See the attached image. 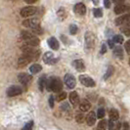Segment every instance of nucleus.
Segmentation results:
<instances>
[{"mask_svg":"<svg viewBox=\"0 0 130 130\" xmlns=\"http://www.w3.org/2000/svg\"><path fill=\"white\" fill-rule=\"evenodd\" d=\"M129 65H130V59H129Z\"/></svg>","mask_w":130,"mask_h":130,"instance_id":"de8ad7c7","label":"nucleus"},{"mask_svg":"<svg viewBox=\"0 0 130 130\" xmlns=\"http://www.w3.org/2000/svg\"><path fill=\"white\" fill-rule=\"evenodd\" d=\"M66 16H67V13H66L65 9L64 8H60L58 11V17L61 19V21H63V20L65 19Z\"/></svg>","mask_w":130,"mask_h":130,"instance_id":"c85d7f7f","label":"nucleus"},{"mask_svg":"<svg viewBox=\"0 0 130 130\" xmlns=\"http://www.w3.org/2000/svg\"><path fill=\"white\" fill-rule=\"evenodd\" d=\"M86 122L89 126H92V125L95 124V122H96V115H95L94 111H91V112L88 113V116L86 117Z\"/></svg>","mask_w":130,"mask_h":130,"instance_id":"a211bd4d","label":"nucleus"},{"mask_svg":"<svg viewBox=\"0 0 130 130\" xmlns=\"http://www.w3.org/2000/svg\"><path fill=\"white\" fill-rule=\"evenodd\" d=\"M92 1H93V3L95 5H99V0H92Z\"/></svg>","mask_w":130,"mask_h":130,"instance_id":"49530a36","label":"nucleus"},{"mask_svg":"<svg viewBox=\"0 0 130 130\" xmlns=\"http://www.w3.org/2000/svg\"><path fill=\"white\" fill-rule=\"evenodd\" d=\"M18 79H19V81L22 83V84L26 85V84H28V83L31 81L32 76H31L30 74H28V73L22 72V73H20L19 75H18Z\"/></svg>","mask_w":130,"mask_h":130,"instance_id":"9b49d317","label":"nucleus"},{"mask_svg":"<svg viewBox=\"0 0 130 130\" xmlns=\"http://www.w3.org/2000/svg\"><path fill=\"white\" fill-rule=\"evenodd\" d=\"M77 30H78V28L75 25H72V26H70V32H71V34H72V35L76 34Z\"/></svg>","mask_w":130,"mask_h":130,"instance_id":"473e14b6","label":"nucleus"},{"mask_svg":"<svg viewBox=\"0 0 130 130\" xmlns=\"http://www.w3.org/2000/svg\"><path fill=\"white\" fill-rule=\"evenodd\" d=\"M36 1H38V0H25V2H26V3H28V4H33V3H35Z\"/></svg>","mask_w":130,"mask_h":130,"instance_id":"79ce46f5","label":"nucleus"},{"mask_svg":"<svg viewBox=\"0 0 130 130\" xmlns=\"http://www.w3.org/2000/svg\"><path fill=\"white\" fill-rule=\"evenodd\" d=\"M75 120H76L77 123H82L85 120L84 115H83V113H77V115L75 116Z\"/></svg>","mask_w":130,"mask_h":130,"instance_id":"c756f323","label":"nucleus"},{"mask_svg":"<svg viewBox=\"0 0 130 130\" xmlns=\"http://www.w3.org/2000/svg\"><path fill=\"white\" fill-rule=\"evenodd\" d=\"M116 25L117 26H125V25H127L128 23H130V13H127V14H124L122 16H120V17H118L117 19H116Z\"/></svg>","mask_w":130,"mask_h":130,"instance_id":"6e6552de","label":"nucleus"},{"mask_svg":"<svg viewBox=\"0 0 130 130\" xmlns=\"http://www.w3.org/2000/svg\"><path fill=\"white\" fill-rule=\"evenodd\" d=\"M79 80H80L81 84H83L86 87H94L96 85L95 84V81L90 76H88V75H84V74L80 75L79 76Z\"/></svg>","mask_w":130,"mask_h":130,"instance_id":"0eeeda50","label":"nucleus"},{"mask_svg":"<svg viewBox=\"0 0 130 130\" xmlns=\"http://www.w3.org/2000/svg\"><path fill=\"white\" fill-rule=\"evenodd\" d=\"M107 52V45L106 44H103L102 45V49H101V54H105V53Z\"/></svg>","mask_w":130,"mask_h":130,"instance_id":"ea45409f","label":"nucleus"},{"mask_svg":"<svg viewBox=\"0 0 130 130\" xmlns=\"http://www.w3.org/2000/svg\"><path fill=\"white\" fill-rule=\"evenodd\" d=\"M70 102L72 103V105L73 107H77L80 104V101H79V96L75 91L72 92L70 94Z\"/></svg>","mask_w":130,"mask_h":130,"instance_id":"2eb2a0df","label":"nucleus"},{"mask_svg":"<svg viewBox=\"0 0 130 130\" xmlns=\"http://www.w3.org/2000/svg\"><path fill=\"white\" fill-rule=\"evenodd\" d=\"M22 38L25 40V42L27 45L32 46V47L39 45V42H40V40L36 35H34L32 32L26 31V30L22 31Z\"/></svg>","mask_w":130,"mask_h":130,"instance_id":"f03ea898","label":"nucleus"},{"mask_svg":"<svg viewBox=\"0 0 130 130\" xmlns=\"http://www.w3.org/2000/svg\"><path fill=\"white\" fill-rule=\"evenodd\" d=\"M14 1H17V0H14Z\"/></svg>","mask_w":130,"mask_h":130,"instance_id":"09e8293b","label":"nucleus"},{"mask_svg":"<svg viewBox=\"0 0 130 130\" xmlns=\"http://www.w3.org/2000/svg\"><path fill=\"white\" fill-rule=\"evenodd\" d=\"M123 36L122 35H116L115 37H113V42H117V43H118V44H120V43H122L123 42Z\"/></svg>","mask_w":130,"mask_h":130,"instance_id":"2f4dec72","label":"nucleus"},{"mask_svg":"<svg viewBox=\"0 0 130 130\" xmlns=\"http://www.w3.org/2000/svg\"><path fill=\"white\" fill-rule=\"evenodd\" d=\"M62 108L64 109V110H69V104H63V106H62Z\"/></svg>","mask_w":130,"mask_h":130,"instance_id":"c03bdc74","label":"nucleus"},{"mask_svg":"<svg viewBox=\"0 0 130 130\" xmlns=\"http://www.w3.org/2000/svg\"><path fill=\"white\" fill-rule=\"evenodd\" d=\"M104 5L106 8H110V7H111V2H110V0H104Z\"/></svg>","mask_w":130,"mask_h":130,"instance_id":"58836bf2","label":"nucleus"},{"mask_svg":"<svg viewBox=\"0 0 130 130\" xmlns=\"http://www.w3.org/2000/svg\"><path fill=\"white\" fill-rule=\"evenodd\" d=\"M74 12L79 15V16H83L86 13V6H85L83 3H77L74 5V8H73Z\"/></svg>","mask_w":130,"mask_h":130,"instance_id":"ddd939ff","label":"nucleus"},{"mask_svg":"<svg viewBox=\"0 0 130 130\" xmlns=\"http://www.w3.org/2000/svg\"><path fill=\"white\" fill-rule=\"evenodd\" d=\"M31 32H32L34 35H35V34L40 35V34H42L43 30H42V28H41L40 25H38V26H34V27H32V28H31Z\"/></svg>","mask_w":130,"mask_h":130,"instance_id":"a878e982","label":"nucleus"},{"mask_svg":"<svg viewBox=\"0 0 130 130\" xmlns=\"http://www.w3.org/2000/svg\"><path fill=\"white\" fill-rule=\"evenodd\" d=\"M95 46V35L91 31L85 33V47L87 50H92Z\"/></svg>","mask_w":130,"mask_h":130,"instance_id":"20e7f679","label":"nucleus"},{"mask_svg":"<svg viewBox=\"0 0 130 130\" xmlns=\"http://www.w3.org/2000/svg\"><path fill=\"white\" fill-rule=\"evenodd\" d=\"M116 3H117V5L118 4H123V2L125 1V0H113Z\"/></svg>","mask_w":130,"mask_h":130,"instance_id":"37998d69","label":"nucleus"},{"mask_svg":"<svg viewBox=\"0 0 130 130\" xmlns=\"http://www.w3.org/2000/svg\"><path fill=\"white\" fill-rule=\"evenodd\" d=\"M64 80H65L66 85H67V86H68L70 89L74 88V87H75V85H76V80H75L74 76H73V75H72V74H70V73L66 74Z\"/></svg>","mask_w":130,"mask_h":130,"instance_id":"9d476101","label":"nucleus"},{"mask_svg":"<svg viewBox=\"0 0 130 130\" xmlns=\"http://www.w3.org/2000/svg\"><path fill=\"white\" fill-rule=\"evenodd\" d=\"M33 128V121H29L25 125V127L23 128V130H32Z\"/></svg>","mask_w":130,"mask_h":130,"instance_id":"f704fd0d","label":"nucleus"},{"mask_svg":"<svg viewBox=\"0 0 130 130\" xmlns=\"http://www.w3.org/2000/svg\"><path fill=\"white\" fill-rule=\"evenodd\" d=\"M107 127V121L106 120H101L97 126V130H106Z\"/></svg>","mask_w":130,"mask_h":130,"instance_id":"7c9ffc66","label":"nucleus"},{"mask_svg":"<svg viewBox=\"0 0 130 130\" xmlns=\"http://www.w3.org/2000/svg\"><path fill=\"white\" fill-rule=\"evenodd\" d=\"M124 48H125L126 52L128 53V54H130V39L125 42V44H124Z\"/></svg>","mask_w":130,"mask_h":130,"instance_id":"e433bc0d","label":"nucleus"},{"mask_svg":"<svg viewBox=\"0 0 130 130\" xmlns=\"http://www.w3.org/2000/svg\"><path fill=\"white\" fill-rule=\"evenodd\" d=\"M66 98H67V93H66V92H61V93L58 95V97H57V100L60 102V101L65 100Z\"/></svg>","mask_w":130,"mask_h":130,"instance_id":"c9c22d12","label":"nucleus"},{"mask_svg":"<svg viewBox=\"0 0 130 130\" xmlns=\"http://www.w3.org/2000/svg\"><path fill=\"white\" fill-rule=\"evenodd\" d=\"M120 30H121L126 36H130V23H128L127 25H125V26H122V27L120 28Z\"/></svg>","mask_w":130,"mask_h":130,"instance_id":"393cba45","label":"nucleus"},{"mask_svg":"<svg viewBox=\"0 0 130 130\" xmlns=\"http://www.w3.org/2000/svg\"><path fill=\"white\" fill-rule=\"evenodd\" d=\"M91 108V104L90 102H88L87 100H82L79 104V110L81 111H87L90 110Z\"/></svg>","mask_w":130,"mask_h":130,"instance_id":"6ab92c4d","label":"nucleus"},{"mask_svg":"<svg viewBox=\"0 0 130 130\" xmlns=\"http://www.w3.org/2000/svg\"><path fill=\"white\" fill-rule=\"evenodd\" d=\"M123 126H124V128L122 130H129V128H128V124L127 123H124Z\"/></svg>","mask_w":130,"mask_h":130,"instance_id":"a18cd8bd","label":"nucleus"},{"mask_svg":"<svg viewBox=\"0 0 130 130\" xmlns=\"http://www.w3.org/2000/svg\"><path fill=\"white\" fill-rule=\"evenodd\" d=\"M118 117H119L118 111L117 110H115V109H111V111H110V118H111V120L117 121V119H118Z\"/></svg>","mask_w":130,"mask_h":130,"instance_id":"5701e85b","label":"nucleus"},{"mask_svg":"<svg viewBox=\"0 0 130 130\" xmlns=\"http://www.w3.org/2000/svg\"><path fill=\"white\" fill-rule=\"evenodd\" d=\"M97 117H99V118H103V117H105V110L103 109V108H100V109L98 110Z\"/></svg>","mask_w":130,"mask_h":130,"instance_id":"72a5a7b5","label":"nucleus"},{"mask_svg":"<svg viewBox=\"0 0 130 130\" xmlns=\"http://www.w3.org/2000/svg\"><path fill=\"white\" fill-rule=\"evenodd\" d=\"M22 50H23V54L29 57L31 59V61H35L39 58V55H40L39 50H35L34 48H32V46H24Z\"/></svg>","mask_w":130,"mask_h":130,"instance_id":"7ed1b4c3","label":"nucleus"},{"mask_svg":"<svg viewBox=\"0 0 130 130\" xmlns=\"http://www.w3.org/2000/svg\"><path fill=\"white\" fill-rule=\"evenodd\" d=\"M46 78L45 76H42V77L39 78V81H38V86H39V90L40 91H43V89H44V86L46 84Z\"/></svg>","mask_w":130,"mask_h":130,"instance_id":"b1692460","label":"nucleus"},{"mask_svg":"<svg viewBox=\"0 0 130 130\" xmlns=\"http://www.w3.org/2000/svg\"><path fill=\"white\" fill-rule=\"evenodd\" d=\"M93 14L96 18H101L103 16V10L101 8H96V9L93 10Z\"/></svg>","mask_w":130,"mask_h":130,"instance_id":"cd10ccee","label":"nucleus"},{"mask_svg":"<svg viewBox=\"0 0 130 130\" xmlns=\"http://www.w3.org/2000/svg\"><path fill=\"white\" fill-rule=\"evenodd\" d=\"M72 65H73V67L76 69V71H78V72H84L85 71V65L82 60H75V61H73Z\"/></svg>","mask_w":130,"mask_h":130,"instance_id":"f3484780","label":"nucleus"},{"mask_svg":"<svg viewBox=\"0 0 130 130\" xmlns=\"http://www.w3.org/2000/svg\"><path fill=\"white\" fill-rule=\"evenodd\" d=\"M23 25H24V26L32 28V27H34V26H38L39 21L38 20H36V19H28V20L24 21V22H23Z\"/></svg>","mask_w":130,"mask_h":130,"instance_id":"dca6fc26","label":"nucleus"},{"mask_svg":"<svg viewBox=\"0 0 130 130\" xmlns=\"http://www.w3.org/2000/svg\"><path fill=\"white\" fill-rule=\"evenodd\" d=\"M115 13L117 15H121V14H127L130 11V5L129 4H118L115 7Z\"/></svg>","mask_w":130,"mask_h":130,"instance_id":"423d86ee","label":"nucleus"},{"mask_svg":"<svg viewBox=\"0 0 130 130\" xmlns=\"http://www.w3.org/2000/svg\"><path fill=\"white\" fill-rule=\"evenodd\" d=\"M113 55L117 57V58L122 60L123 59V50L120 46H116L113 48Z\"/></svg>","mask_w":130,"mask_h":130,"instance_id":"412c9836","label":"nucleus"},{"mask_svg":"<svg viewBox=\"0 0 130 130\" xmlns=\"http://www.w3.org/2000/svg\"><path fill=\"white\" fill-rule=\"evenodd\" d=\"M43 61H44V63H46V64L52 65V64H55L57 62V59L54 58V55H53L52 52H47L43 56Z\"/></svg>","mask_w":130,"mask_h":130,"instance_id":"4468645a","label":"nucleus"},{"mask_svg":"<svg viewBox=\"0 0 130 130\" xmlns=\"http://www.w3.org/2000/svg\"><path fill=\"white\" fill-rule=\"evenodd\" d=\"M37 11V8L34 6H26L24 7L22 10H21V16L24 17V18H28V17H31L34 14H36Z\"/></svg>","mask_w":130,"mask_h":130,"instance_id":"39448f33","label":"nucleus"},{"mask_svg":"<svg viewBox=\"0 0 130 130\" xmlns=\"http://www.w3.org/2000/svg\"><path fill=\"white\" fill-rule=\"evenodd\" d=\"M46 87H47V89L50 91H53V92H56V93H58L62 90V88H63V83H62V81H61V79L58 77H51L49 78L48 80H47V82H46Z\"/></svg>","mask_w":130,"mask_h":130,"instance_id":"f257e3e1","label":"nucleus"},{"mask_svg":"<svg viewBox=\"0 0 130 130\" xmlns=\"http://www.w3.org/2000/svg\"><path fill=\"white\" fill-rule=\"evenodd\" d=\"M48 45L50 46L52 50H58L60 44H59V41L55 37H51L48 39Z\"/></svg>","mask_w":130,"mask_h":130,"instance_id":"aec40b11","label":"nucleus"},{"mask_svg":"<svg viewBox=\"0 0 130 130\" xmlns=\"http://www.w3.org/2000/svg\"><path fill=\"white\" fill-rule=\"evenodd\" d=\"M108 44L110 46V48H115V46H113V40H109L108 41Z\"/></svg>","mask_w":130,"mask_h":130,"instance_id":"a19ab883","label":"nucleus"},{"mask_svg":"<svg viewBox=\"0 0 130 130\" xmlns=\"http://www.w3.org/2000/svg\"><path fill=\"white\" fill-rule=\"evenodd\" d=\"M22 93V88L17 85H13L7 89V96L8 97H15Z\"/></svg>","mask_w":130,"mask_h":130,"instance_id":"1a4fd4ad","label":"nucleus"},{"mask_svg":"<svg viewBox=\"0 0 130 130\" xmlns=\"http://www.w3.org/2000/svg\"><path fill=\"white\" fill-rule=\"evenodd\" d=\"M113 72H115V70H113V68L111 67V66H110L109 68H108V70H107V72H106V73H105V76H104V79H108V78L111 76V74L113 73Z\"/></svg>","mask_w":130,"mask_h":130,"instance_id":"bb28decb","label":"nucleus"},{"mask_svg":"<svg viewBox=\"0 0 130 130\" xmlns=\"http://www.w3.org/2000/svg\"><path fill=\"white\" fill-rule=\"evenodd\" d=\"M29 71H30L31 73L35 74V73H38V72H40L42 71V67L39 65V64H33V65L29 68Z\"/></svg>","mask_w":130,"mask_h":130,"instance_id":"4be33fe9","label":"nucleus"},{"mask_svg":"<svg viewBox=\"0 0 130 130\" xmlns=\"http://www.w3.org/2000/svg\"><path fill=\"white\" fill-rule=\"evenodd\" d=\"M49 105L51 108L54 107V97L53 96H50V98H49Z\"/></svg>","mask_w":130,"mask_h":130,"instance_id":"4c0bfd02","label":"nucleus"},{"mask_svg":"<svg viewBox=\"0 0 130 130\" xmlns=\"http://www.w3.org/2000/svg\"><path fill=\"white\" fill-rule=\"evenodd\" d=\"M30 62H31V59L23 54L19 58V60H18V67H19V68H25V67H26V65H28Z\"/></svg>","mask_w":130,"mask_h":130,"instance_id":"f8f14e48","label":"nucleus"}]
</instances>
